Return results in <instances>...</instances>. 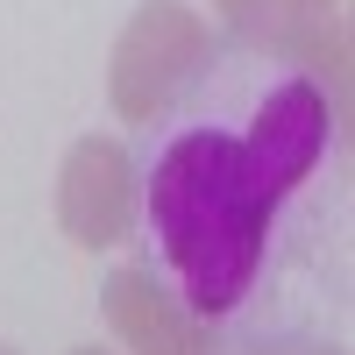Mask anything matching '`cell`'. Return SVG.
<instances>
[{
    "label": "cell",
    "instance_id": "8",
    "mask_svg": "<svg viewBox=\"0 0 355 355\" xmlns=\"http://www.w3.org/2000/svg\"><path fill=\"white\" fill-rule=\"evenodd\" d=\"M263 355H341V348H320V341H284V348H263Z\"/></svg>",
    "mask_w": 355,
    "mask_h": 355
},
{
    "label": "cell",
    "instance_id": "2",
    "mask_svg": "<svg viewBox=\"0 0 355 355\" xmlns=\"http://www.w3.org/2000/svg\"><path fill=\"white\" fill-rule=\"evenodd\" d=\"M214 64V21L185 0H142L107 57V100L121 121H157Z\"/></svg>",
    "mask_w": 355,
    "mask_h": 355
},
{
    "label": "cell",
    "instance_id": "3",
    "mask_svg": "<svg viewBox=\"0 0 355 355\" xmlns=\"http://www.w3.org/2000/svg\"><path fill=\"white\" fill-rule=\"evenodd\" d=\"M142 214V171L128 142L114 135H78L57 171V227L78 249H121Z\"/></svg>",
    "mask_w": 355,
    "mask_h": 355
},
{
    "label": "cell",
    "instance_id": "1",
    "mask_svg": "<svg viewBox=\"0 0 355 355\" xmlns=\"http://www.w3.org/2000/svg\"><path fill=\"white\" fill-rule=\"evenodd\" d=\"M270 214L277 199L249 178L234 135L192 128L157 157L150 227L199 320H220L249 299V284L263 270V242H270Z\"/></svg>",
    "mask_w": 355,
    "mask_h": 355
},
{
    "label": "cell",
    "instance_id": "5",
    "mask_svg": "<svg viewBox=\"0 0 355 355\" xmlns=\"http://www.w3.org/2000/svg\"><path fill=\"white\" fill-rule=\"evenodd\" d=\"M100 313L128 355H206V320L178 299L150 263H121L100 291Z\"/></svg>",
    "mask_w": 355,
    "mask_h": 355
},
{
    "label": "cell",
    "instance_id": "7",
    "mask_svg": "<svg viewBox=\"0 0 355 355\" xmlns=\"http://www.w3.org/2000/svg\"><path fill=\"white\" fill-rule=\"evenodd\" d=\"M277 8H284L291 21H313V15H334V8H341V0H277Z\"/></svg>",
    "mask_w": 355,
    "mask_h": 355
},
{
    "label": "cell",
    "instance_id": "9",
    "mask_svg": "<svg viewBox=\"0 0 355 355\" xmlns=\"http://www.w3.org/2000/svg\"><path fill=\"white\" fill-rule=\"evenodd\" d=\"M71 355H107V348H71Z\"/></svg>",
    "mask_w": 355,
    "mask_h": 355
},
{
    "label": "cell",
    "instance_id": "10",
    "mask_svg": "<svg viewBox=\"0 0 355 355\" xmlns=\"http://www.w3.org/2000/svg\"><path fill=\"white\" fill-rule=\"evenodd\" d=\"M0 355H21V348H8V341H0Z\"/></svg>",
    "mask_w": 355,
    "mask_h": 355
},
{
    "label": "cell",
    "instance_id": "6",
    "mask_svg": "<svg viewBox=\"0 0 355 355\" xmlns=\"http://www.w3.org/2000/svg\"><path fill=\"white\" fill-rule=\"evenodd\" d=\"M214 15H220L227 28H242V36L270 43V0H214Z\"/></svg>",
    "mask_w": 355,
    "mask_h": 355
},
{
    "label": "cell",
    "instance_id": "4",
    "mask_svg": "<svg viewBox=\"0 0 355 355\" xmlns=\"http://www.w3.org/2000/svg\"><path fill=\"white\" fill-rule=\"evenodd\" d=\"M242 142V164L249 178L270 199H284L291 185H306L313 164L327 157V93H320L313 78H284L270 100L256 107V121L249 135H234Z\"/></svg>",
    "mask_w": 355,
    "mask_h": 355
}]
</instances>
